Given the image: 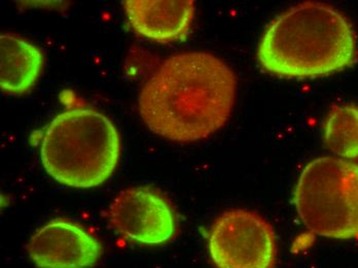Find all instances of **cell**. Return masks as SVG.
I'll use <instances>...</instances> for the list:
<instances>
[{
	"label": "cell",
	"instance_id": "6da1fadb",
	"mask_svg": "<svg viewBox=\"0 0 358 268\" xmlns=\"http://www.w3.org/2000/svg\"><path fill=\"white\" fill-rule=\"evenodd\" d=\"M237 78L222 59L185 52L166 59L139 94L141 119L154 134L193 143L224 127L232 115Z\"/></svg>",
	"mask_w": 358,
	"mask_h": 268
},
{
	"label": "cell",
	"instance_id": "7a4b0ae2",
	"mask_svg": "<svg viewBox=\"0 0 358 268\" xmlns=\"http://www.w3.org/2000/svg\"><path fill=\"white\" fill-rule=\"evenodd\" d=\"M357 58V36L350 22L333 6L320 2H303L279 15L257 48L262 69L281 78L331 75Z\"/></svg>",
	"mask_w": 358,
	"mask_h": 268
},
{
	"label": "cell",
	"instance_id": "3957f363",
	"mask_svg": "<svg viewBox=\"0 0 358 268\" xmlns=\"http://www.w3.org/2000/svg\"><path fill=\"white\" fill-rule=\"evenodd\" d=\"M121 155L119 132L111 120L88 106L66 108L50 122L41 137L47 173L72 188H94L113 176Z\"/></svg>",
	"mask_w": 358,
	"mask_h": 268
},
{
	"label": "cell",
	"instance_id": "277c9868",
	"mask_svg": "<svg viewBox=\"0 0 358 268\" xmlns=\"http://www.w3.org/2000/svg\"><path fill=\"white\" fill-rule=\"evenodd\" d=\"M294 204L308 230L334 239L358 237V163L320 157L306 165Z\"/></svg>",
	"mask_w": 358,
	"mask_h": 268
},
{
	"label": "cell",
	"instance_id": "5b68a950",
	"mask_svg": "<svg viewBox=\"0 0 358 268\" xmlns=\"http://www.w3.org/2000/svg\"><path fill=\"white\" fill-rule=\"evenodd\" d=\"M208 253L216 268H274L276 235L259 213L224 211L209 231Z\"/></svg>",
	"mask_w": 358,
	"mask_h": 268
},
{
	"label": "cell",
	"instance_id": "8992f818",
	"mask_svg": "<svg viewBox=\"0 0 358 268\" xmlns=\"http://www.w3.org/2000/svg\"><path fill=\"white\" fill-rule=\"evenodd\" d=\"M110 225L122 237L145 246H160L173 239L178 217L171 202L150 187L120 192L108 210Z\"/></svg>",
	"mask_w": 358,
	"mask_h": 268
},
{
	"label": "cell",
	"instance_id": "52a82bcc",
	"mask_svg": "<svg viewBox=\"0 0 358 268\" xmlns=\"http://www.w3.org/2000/svg\"><path fill=\"white\" fill-rule=\"evenodd\" d=\"M27 252L39 268H91L101 257L102 245L78 223L55 219L32 235Z\"/></svg>",
	"mask_w": 358,
	"mask_h": 268
},
{
	"label": "cell",
	"instance_id": "ba28073f",
	"mask_svg": "<svg viewBox=\"0 0 358 268\" xmlns=\"http://www.w3.org/2000/svg\"><path fill=\"white\" fill-rule=\"evenodd\" d=\"M123 6L133 30L157 43L187 38L195 17L192 0H125Z\"/></svg>",
	"mask_w": 358,
	"mask_h": 268
},
{
	"label": "cell",
	"instance_id": "9c48e42d",
	"mask_svg": "<svg viewBox=\"0 0 358 268\" xmlns=\"http://www.w3.org/2000/svg\"><path fill=\"white\" fill-rule=\"evenodd\" d=\"M43 54L36 45L15 36H0V86L8 94L27 93L43 66Z\"/></svg>",
	"mask_w": 358,
	"mask_h": 268
},
{
	"label": "cell",
	"instance_id": "30bf717a",
	"mask_svg": "<svg viewBox=\"0 0 358 268\" xmlns=\"http://www.w3.org/2000/svg\"><path fill=\"white\" fill-rule=\"evenodd\" d=\"M325 147L339 158L358 159V106H336L329 111L323 124Z\"/></svg>",
	"mask_w": 358,
	"mask_h": 268
}]
</instances>
